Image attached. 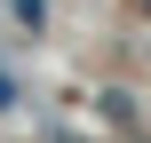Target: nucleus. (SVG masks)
Returning <instances> with one entry per match:
<instances>
[{
	"label": "nucleus",
	"mask_w": 151,
	"mask_h": 143,
	"mask_svg": "<svg viewBox=\"0 0 151 143\" xmlns=\"http://www.w3.org/2000/svg\"><path fill=\"white\" fill-rule=\"evenodd\" d=\"M8 103H16V80H8V72H0V111H8Z\"/></svg>",
	"instance_id": "nucleus-2"
},
{
	"label": "nucleus",
	"mask_w": 151,
	"mask_h": 143,
	"mask_svg": "<svg viewBox=\"0 0 151 143\" xmlns=\"http://www.w3.org/2000/svg\"><path fill=\"white\" fill-rule=\"evenodd\" d=\"M143 8H151V0H143Z\"/></svg>",
	"instance_id": "nucleus-3"
},
{
	"label": "nucleus",
	"mask_w": 151,
	"mask_h": 143,
	"mask_svg": "<svg viewBox=\"0 0 151 143\" xmlns=\"http://www.w3.org/2000/svg\"><path fill=\"white\" fill-rule=\"evenodd\" d=\"M16 16H24V32H40L48 24V0H16Z\"/></svg>",
	"instance_id": "nucleus-1"
}]
</instances>
